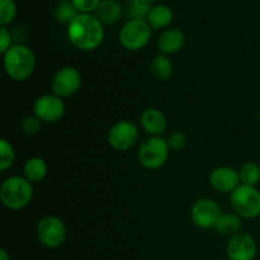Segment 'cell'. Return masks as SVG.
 Here are the masks:
<instances>
[{"instance_id": "7a4b0ae2", "label": "cell", "mask_w": 260, "mask_h": 260, "mask_svg": "<svg viewBox=\"0 0 260 260\" xmlns=\"http://www.w3.org/2000/svg\"><path fill=\"white\" fill-rule=\"evenodd\" d=\"M5 74L14 81H25L36 69V56L32 48L23 43L13 45L3 55Z\"/></svg>"}, {"instance_id": "83f0119b", "label": "cell", "mask_w": 260, "mask_h": 260, "mask_svg": "<svg viewBox=\"0 0 260 260\" xmlns=\"http://www.w3.org/2000/svg\"><path fill=\"white\" fill-rule=\"evenodd\" d=\"M71 3L81 14H90L91 12H95L101 0H71Z\"/></svg>"}, {"instance_id": "7c38bea8", "label": "cell", "mask_w": 260, "mask_h": 260, "mask_svg": "<svg viewBox=\"0 0 260 260\" xmlns=\"http://www.w3.org/2000/svg\"><path fill=\"white\" fill-rule=\"evenodd\" d=\"M229 260H254L258 254L255 239L246 233H239L231 236L226 245Z\"/></svg>"}, {"instance_id": "9c48e42d", "label": "cell", "mask_w": 260, "mask_h": 260, "mask_svg": "<svg viewBox=\"0 0 260 260\" xmlns=\"http://www.w3.org/2000/svg\"><path fill=\"white\" fill-rule=\"evenodd\" d=\"M139 136V128L136 124L123 119V121L116 122L109 128L107 140L112 149L117 151H128L132 146H135Z\"/></svg>"}, {"instance_id": "30bf717a", "label": "cell", "mask_w": 260, "mask_h": 260, "mask_svg": "<svg viewBox=\"0 0 260 260\" xmlns=\"http://www.w3.org/2000/svg\"><path fill=\"white\" fill-rule=\"evenodd\" d=\"M221 207L212 198H201L190 210V220L197 228L208 230L215 229L218 218L221 217Z\"/></svg>"}, {"instance_id": "ac0fdd59", "label": "cell", "mask_w": 260, "mask_h": 260, "mask_svg": "<svg viewBox=\"0 0 260 260\" xmlns=\"http://www.w3.org/2000/svg\"><path fill=\"white\" fill-rule=\"evenodd\" d=\"M173 10L167 5H155L151 8L146 22L152 29H162L167 28L173 22Z\"/></svg>"}, {"instance_id": "277c9868", "label": "cell", "mask_w": 260, "mask_h": 260, "mask_svg": "<svg viewBox=\"0 0 260 260\" xmlns=\"http://www.w3.org/2000/svg\"><path fill=\"white\" fill-rule=\"evenodd\" d=\"M230 205L241 218H256L260 216V192L256 187L240 184L230 193Z\"/></svg>"}, {"instance_id": "e0dca14e", "label": "cell", "mask_w": 260, "mask_h": 260, "mask_svg": "<svg viewBox=\"0 0 260 260\" xmlns=\"http://www.w3.org/2000/svg\"><path fill=\"white\" fill-rule=\"evenodd\" d=\"M23 177L30 183H40L47 175V164L42 157L33 156L24 162L23 167Z\"/></svg>"}, {"instance_id": "7402d4cb", "label": "cell", "mask_w": 260, "mask_h": 260, "mask_svg": "<svg viewBox=\"0 0 260 260\" xmlns=\"http://www.w3.org/2000/svg\"><path fill=\"white\" fill-rule=\"evenodd\" d=\"M78 9L74 7L71 0H63L60 2L55 8V18L61 24H70L76 17H78Z\"/></svg>"}, {"instance_id": "5bb4252c", "label": "cell", "mask_w": 260, "mask_h": 260, "mask_svg": "<svg viewBox=\"0 0 260 260\" xmlns=\"http://www.w3.org/2000/svg\"><path fill=\"white\" fill-rule=\"evenodd\" d=\"M140 123L145 132L152 137H160L167 129L168 121L165 114L157 108H147L142 112L140 117Z\"/></svg>"}, {"instance_id": "cb8c5ba5", "label": "cell", "mask_w": 260, "mask_h": 260, "mask_svg": "<svg viewBox=\"0 0 260 260\" xmlns=\"http://www.w3.org/2000/svg\"><path fill=\"white\" fill-rule=\"evenodd\" d=\"M152 7L142 0H129L127 7V15L129 20H145L147 19L150 10Z\"/></svg>"}, {"instance_id": "d4e9b609", "label": "cell", "mask_w": 260, "mask_h": 260, "mask_svg": "<svg viewBox=\"0 0 260 260\" xmlns=\"http://www.w3.org/2000/svg\"><path fill=\"white\" fill-rule=\"evenodd\" d=\"M17 15V5L14 0H0V25L7 27Z\"/></svg>"}, {"instance_id": "44dd1931", "label": "cell", "mask_w": 260, "mask_h": 260, "mask_svg": "<svg viewBox=\"0 0 260 260\" xmlns=\"http://www.w3.org/2000/svg\"><path fill=\"white\" fill-rule=\"evenodd\" d=\"M239 178H240V184L256 187L260 182V167L254 161L245 162L239 170Z\"/></svg>"}, {"instance_id": "ffe728a7", "label": "cell", "mask_w": 260, "mask_h": 260, "mask_svg": "<svg viewBox=\"0 0 260 260\" xmlns=\"http://www.w3.org/2000/svg\"><path fill=\"white\" fill-rule=\"evenodd\" d=\"M151 74L156 80L167 81L173 75V62L170 58L165 55L155 56L154 60L151 61Z\"/></svg>"}, {"instance_id": "8fae6325", "label": "cell", "mask_w": 260, "mask_h": 260, "mask_svg": "<svg viewBox=\"0 0 260 260\" xmlns=\"http://www.w3.org/2000/svg\"><path fill=\"white\" fill-rule=\"evenodd\" d=\"M65 103L62 98L55 94H43L38 96L33 104L35 116L42 121V123H56L65 114Z\"/></svg>"}, {"instance_id": "5b68a950", "label": "cell", "mask_w": 260, "mask_h": 260, "mask_svg": "<svg viewBox=\"0 0 260 260\" xmlns=\"http://www.w3.org/2000/svg\"><path fill=\"white\" fill-rule=\"evenodd\" d=\"M170 147L162 137H149L139 147L137 157L140 164L150 170H156L164 167L169 157Z\"/></svg>"}, {"instance_id": "1f68e13d", "label": "cell", "mask_w": 260, "mask_h": 260, "mask_svg": "<svg viewBox=\"0 0 260 260\" xmlns=\"http://www.w3.org/2000/svg\"><path fill=\"white\" fill-rule=\"evenodd\" d=\"M258 116H259V121H260V108H259V113H258Z\"/></svg>"}, {"instance_id": "f1b7e54d", "label": "cell", "mask_w": 260, "mask_h": 260, "mask_svg": "<svg viewBox=\"0 0 260 260\" xmlns=\"http://www.w3.org/2000/svg\"><path fill=\"white\" fill-rule=\"evenodd\" d=\"M12 46V35L7 27H2L0 28V52L4 55Z\"/></svg>"}, {"instance_id": "ba28073f", "label": "cell", "mask_w": 260, "mask_h": 260, "mask_svg": "<svg viewBox=\"0 0 260 260\" xmlns=\"http://www.w3.org/2000/svg\"><path fill=\"white\" fill-rule=\"evenodd\" d=\"M83 84V78L78 69L73 66H63L58 69L51 80V89L55 95L69 98L79 91Z\"/></svg>"}, {"instance_id": "6da1fadb", "label": "cell", "mask_w": 260, "mask_h": 260, "mask_svg": "<svg viewBox=\"0 0 260 260\" xmlns=\"http://www.w3.org/2000/svg\"><path fill=\"white\" fill-rule=\"evenodd\" d=\"M68 37L74 47L81 51H93L104 40L103 24L95 15L79 14L68 25Z\"/></svg>"}, {"instance_id": "3957f363", "label": "cell", "mask_w": 260, "mask_h": 260, "mask_svg": "<svg viewBox=\"0 0 260 260\" xmlns=\"http://www.w3.org/2000/svg\"><path fill=\"white\" fill-rule=\"evenodd\" d=\"M33 198V184L20 175L7 178L0 187V201L8 210L18 211L27 207Z\"/></svg>"}, {"instance_id": "4fadbf2b", "label": "cell", "mask_w": 260, "mask_h": 260, "mask_svg": "<svg viewBox=\"0 0 260 260\" xmlns=\"http://www.w3.org/2000/svg\"><path fill=\"white\" fill-rule=\"evenodd\" d=\"M211 187L218 193H231L240 185L239 172L230 167H218L210 174Z\"/></svg>"}, {"instance_id": "52a82bcc", "label": "cell", "mask_w": 260, "mask_h": 260, "mask_svg": "<svg viewBox=\"0 0 260 260\" xmlns=\"http://www.w3.org/2000/svg\"><path fill=\"white\" fill-rule=\"evenodd\" d=\"M151 30L146 20H128L119 30V42L126 50L140 51L151 40Z\"/></svg>"}, {"instance_id": "d6986e66", "label": "cell", "mask_w": 260, "mask_h": 260, "mask_svg": "<svg viewBox=\"0 0 260 260\" xmlns=\"http://www.w3.org/2000/svg\"><path fill=\"white\" fill-rule=\"evenodd\" d=\"M241 228H243V221H241L240 216L236 215V213L228 212L221 215L217 223H216L215 230L220 235L234 236L240 233Z\"/></svg>"}, {"instance_id": "4dcf8cb0", "label": "cell", "mask_w": 260, "mask_h": 260, "mask_svg": "<svg viewBox=\"0 0 260 260\" xmlns=\"http://www.w3.org/2000/svg\"><path fill=\"white\" fill-rule=\"evenodd\" d=\"M142 2L147 3V4H151V3H156V2H159V0H142Z\"/></svg>"}, {"instance_id": "9a60e30c", "label": "cell", "mask_w": 260, "mask_h": 260, "mask_svg": "<svg viewBox=\"0 0 260 260\" xmlns=\"http://www.w3.org/2000/svg\"><path fill=\"white\" fill-rule=\"evenodd\" d=\"M185 43V36L178 28H170L164 30L157 38V50L161 55H174L178 53Z\"/></svg>"}, {"instance_id": "603a6c76", "label": "cell", "mask_w": 260, "mask_h": 260, "mask_svg": "<svg viewBox=\"0 0 260 260\" xmlns=\"http://www.w3.org/2000/svg\"><path fill=\"white\" fill-rule=\"evenodd\" d=\"M15 161V151L13 145L7 139L0 140V170L7 172Z\"/></svg>"}, {"instance_id": "f546056e", "label": "cell", "mask_w": 260, "mask_h": 260, "mask_svg": "<svg viewBox=\"0 0 260 260\" xmlns=\"http://www.w3.org/2000/svg\"><path fill=\"white\" fill-rule=\"evenodd\" d=\"M0 260H10V254L5 249L0 250Z\"/></svg>"}, {"instance_id": "4316f807", "label": "cell", "mask_w": 260, "mask_h": 260, "mask_svg": "<svg viewBox=\"0 0 260 260\" xmlns=\"http://www.w3.org/2000/svg\"><path fill=\"white\" fill-rule=\"evenodd\" d=\"M41 127H42V121H41L38 117L33 116H27L22 122V128L24 131V134L27 135H36L41 131Z\"/></svg>"}, {"instance_id": "2e32d148", "label": "cell", "mask_w": 260, "mask_h": 260, "mask_svg": "<svg viewBox=\"0 0 260 260\" xmlns=\"http://www.w3.org/2000/svg\"><path fill=\"white\" fill-rule=\"evenodd\" d=\"M121 15L122 7L117 0H101L95 9V17L102 24H114L118 22Z\"/></svg>"}, {"instance_id": "484cf974", "label": "cell", "mask_w": 260, "mask_h": 260, "mask_svg": "<svg viewBox=\"0 0 260 260\" xmlns=\"http://www.w3.org/2000/svg\"><path fill=\"white\" fill-rule=\"evenodd\" d=\"M168 145L173 151H182L187 146V136L182 132H173L168 137Z\"/></svg>"}, {"instance_id": "8992f818", "label": "cell", "mask_w": 260, "mask_h": 260, "mask_svg": "<svg viewBox=\"0 0 260 260\" xmlns=\"http://www.w3.org/2000/svg\"><path fill=\"white\" fill-rule=\"evenodd\" d=\"M37 239L47 249H57L66 240V226L57 216H45L41 218L36 228Z\"/></svg>"}]
</instances>
